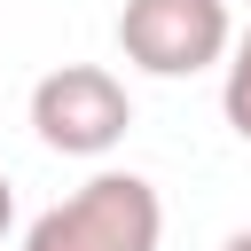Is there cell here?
<instances>
[{"instance_id": "5", "label": "cell", "mask_w": 251, "mask_h": 251, "mask_svg": "<svg viewBox=\"0 0 251 251\" xmlns=\"http://www.w3.org/2000/svg\"><path fill=\"white\" fill-rule=\"evenodd\" d=\"M8 227H16V188H8V173H0V243H8Z\"/></svg>"}, {"instance_id": "2", "label": "cell", "mask_w": 251, "mask_h": 251, "mask_svg": "<svg viewBox=\"0 0 251 251\" xmlns=\"http://www.w3.org/2000/svg\"><path fill=\"white\" fill-rule=\"evenodd\" d=\"M235 47L227 0H126L118 8V55L149 78H196L220 71Z\"/></svg>"}, {"instance_id": "1", "label": "cell", "mask_w": 251, "mask_h": 251, "mask_svg": "<svg viewBox=\"0 0 251 251\" xmlns=\"http://www.w3.org/2000/svg\"><path fill=\"white\" fill-rule=\"evenodd\" d=\"M165 204L141 173H94L24 227V251H157Z\"/></svg>"}, {"instance_id": "6", "label": "cell", "mask_w": 251, "mask_h": 251, "mask_svg": "<svg viewBox=\"0 0 251 251\" xmlns=\"http://www.w3.org/2000/svg\"><path fill=\"white\" fill-rule=\"evenodd\" d=\"M220 251H251V227H235V235H227V243H220Z\"/></svg>"}, {"instance_id": "3", "label": "cell", "mask_w": 251, "mask_h": 251, "mask_svg": "<svg viewBox=\"0 0 251 251\" xmlns=\"http://www.w3.org/2000/svg\"><path fill=\"white\" fill-rule=\"evenodd\" d=\"M133 126V94L102 63H55L31 86V133L55 157H110Z\"/></svg>"}, {"instance_id": "4", "label": "cell", "mask_w": 251, "mask_h": 251, "mask_svg": "<svg viewBox=\"0 0 251 251\" xmlns=\"http://www.w3.org/2000/svg\"><path fill=\"white\" fill-rule=\"evenodd\" d=\"M220 118L235 141H251V31H235V47L220 63Z\"/></svg>"}]
</instances>
